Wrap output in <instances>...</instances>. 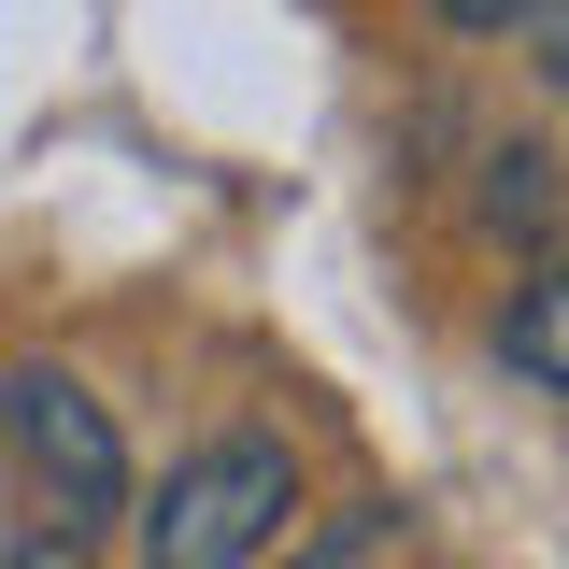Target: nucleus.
I'll return each mask as SVG.
<instances>
[{
  "instance_id": "nucleus-1",
  "label": "nucleus",
  "mask_w": 569,
  "mask_h": 569,
  "mask_svg": "<svg viewBox=\"0 0 569 569\" xmlns=\"http://www.w3.org/2000/svg\"><path fill=\"white\" fill-rule=\"evenodd\" d=\"M299 512V456L271 427H228L200 456H171V485L142 498V569H257Z\"/></svg>"
},
{
  "instance_id": "nucleus-2",
  "label": "nucleus",
  "mask_w": 569,
  "mask_h": 569,
  "mask_svg": "<svg viewBox=\"0 0 569 569\" xmlns=\"http://www.w3.org/2000/svg\"><path fill=\"white\" fill-rule=\"evenodd\" d=\"M0 441H14V470H29V498H43V527H114L129 512V441H114V413L71 385L58 356H29V370H0Z\"/></svg>"
},
{
  "instance_id": "nucleus-3",
  "label": "nucleus",
  "mask_w": 569,
  "mask_h": 569,
  "mask_svg": "<svg viewBox=\"0 0 569 569\" xmlns=\"http://www.w3.org/2000/svg\"><path fill=\"white\" fill-rule=\"evenodd\" d=\"M498 356H512L541 399H569V271H527L498 299Z\"/></svg>"
},
{
  "instance_id": "nucleus-4",
  "label": "nucleus",
  "mask_w": 569,
  "mask_h": 569,
  "mask_svg": "<svg viewBox=\"0 0 569 569\" xmlns=\"http://www.w3.org/2000/svg\"><path fill=\"white\" fill-rule=\"evenodd\" d=\"M427 14H441V29H470V43H512L541 0H427Z\"/></svg>"
},
{
  "instance_id": "nucleus-5",
  "label": "nucleus",
  "mask_w": 569,
  "mask_h": 569,
  "mask_svg": "<svg viewBox=\"0 0 569 569\" xmlns=\"http://www.w3.org/2000/svg\"><path fill=\"white\" fill-rule=\"evenodd\" d=\"M512 43H541V86H569V0H541V14H527Z\"/></svg>"
},
{
  "instance_id": "nucleus-6",
  "label": "nucleus",
  "mask_w": 569,
  "mask_h": 569,
  "mask_svg": "<svg viewBox=\"0 0 569 569\" xmlns=\"http://www.w3.org/2000/svg\"><path fill=\"white\" fill-rule=\"evenodd\" d=\"M14 569H71V527H43V541H29V556H14Z\"/></svg>"
}]
</instances>
